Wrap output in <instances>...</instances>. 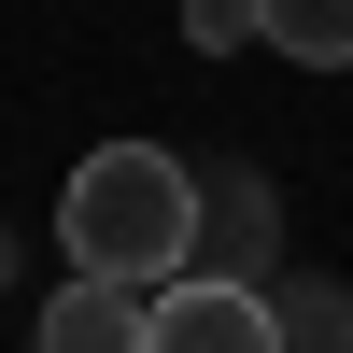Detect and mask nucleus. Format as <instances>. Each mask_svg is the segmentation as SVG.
Masks as SVG:
<instances>
[{
	"label": "nucleus",
	"instance_id": "1",
	"mask_svg": "<svg viewBox=\"0 0 353 353\" xmlns=\"http://www.w3.org/2000/svg\"><path fill=\"white\" fill-rule=\"evenodd\" d=\"M57 254L85 283H184V254H198V170L170 141H99L57 184Z\"/></svg>",
	"mask_w": 353,
	"mask_h": 353
},
{
	"label": "nucleus",
	"instance_id": "2",
	"mask_svg": "<svg viewBox=\"0 0 353 353\" xmlns=\"http://www.w3.org/2000/svg\"><path fill=\"white\" fill-rule=\"evenodd\" d=\"M141 353H283V311L254 297V283H156L141 297Z\"/></svg>",
	"mask_w": 353,
	"mask_h": 353
},
{
	"label": "nucleus",
	"instance_id": "3",
	"mask_svg": "<svg viewBox=\"0 0 353 353\" xmlns=\"http://www.w3.org/2000/svg\"><path fill=\"white\" fill-rule=\"evenodd\" d=\"M43 353H141V283L71 269V297H43Z\"/></svg>",
	"mask_w": 353,
	"mask_h": 353
},
{
	"label": "nucleus",
	"instance_id": "4",
	"mask_svg": "<svg viewBox=\"0 0 353 353\" xmlns=\"http://www.w3.org/2000/svg\"><path fill=\"white\" fill-rule=\"evenodd\" d=\"M254 43L283 71H353V0H254Z\"/></svg>",
	"mask_w": 353,
	"mask_h": 353
},
{
	"label": "nucleus",
	"instance_id": "5",
	"mask_svg": "<svg viewBox=\"0 0 353 353\" xmlns=\"http://www.w3.org/2000/svg\"><path fill=\"white\" fill-rule=\"evenodd\" d=\"M184 43H198V57H241V43H254V0H184Z\"/></svg>",
	"mask_w": 353,
	"mask_h": 353
}]
</instances>
